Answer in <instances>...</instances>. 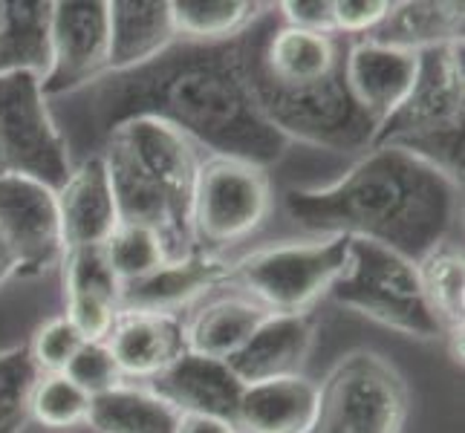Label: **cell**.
Wrapping results in <instances>:
<instances>
[{
    "instance_id": "obj_19",
    "label": "cell",
    "mask_w": 465,
    "mask_h": 433,
    "mask_svg": "<svg viewBox=\"0 0 465 433\" xmlns=\"http://www.w3.org/2000/svg\"><path fill=\"white\" fill-rule=\"evenodd\" d=\"M110 73L156 58L176 41L168 0H114L107 4Z\"/></svg>"
},
{
    "instance_id": "obj_30",
    "label": "cell",
    "mask_w": 465,
    "mask_h": 433,
    "mask_svg": "<svg viewBox=\"0 0 465 433\" xmlns=\"http://www.w3.org/2000/svg\"><path fill=\"white\" fill-rule=\"evenodd\" d=\"M84 339L78 335V330L67 320V315H58L53 320H46L44 327H38L35 339L26 347L32 367L38 370V376L46 373H64L73 356L82 349Z\"/></svg>"
},
{
    "instance_id": "obj_32",
    "label": "cell",
    "mask_w": 465,
    "mask_h": 433,
    "mask_svg": "<svg viewBox=\"0 0 465 433\" xmlns=\"http://www.w3.org/2000/svg\"><path fill=\"white\" fill-rule=\"evenodd\" d=\"M391 12L388 0H332V32L341 38H367Z\"/></svg>"
},
{
    "instance_id": "obj_6",
    "label": "cell",
    "mask_w": 465,
    "mask_h": 433,
    "mask_svg": "<svg viewBox=\"0 0 465 433\" xmlns=\"http://www.w3.org/2000/svg\"><path fill=\"white\" fill-rule=\"evenodd\" d=\"M408 384L396 367L371 349H356L318 384V413L310 433H402Z\"/></svg>"
},
{
    "instance_id": "obj_22",
    "label": "cell",
    "mask_w": 465,
    "mask_h": 433,
    "mask_svg": "<svg viewBox=\"0 0 465 433\" xmlns=\"http://www.w3.org/2000/svg\"><path fill=\"white\" fill-rule=\"evenodd\" d=\"M50 18L53 4L46 0H4L0 18V75L50 70Z\"/></svg>"
},
{
    "instance_id": "obj_23",
    "label": "cell",
    "mask_w": 465,
    "mask_h": 433,
    "mask_svg": "<svg viewBox=\"0 0 465 433\" xmlns=\"http://www.w3.org/2000/svg\"><path fill=\"white\" fill-rule=\"evenodd\" d=\"M180 413L148 388L116 384L90 399L87 428L95 433H173Z\"/></svg>"
},
{
    "instance_id": "obj_34",
    "label": "cell",
    "mask_w": 465,
    "mask_h": 433,
    "mask_svg": "<svg viewBox=\"0 0 465 433\" xmlns=\"http://www.w3.org/2000/svg\"><path fill=\"white\" fill-rule=\"evenodd\" d=\"M173 433H237V428L226 419H212V416H180Z\"/></svg>"
},
{
    "instance_id": "obj_13",
    "label": "cell",
    "mask_w": 465,
    "mask_h": 433,
    "mask_svg": "<svg viewBox=\"0 0 465 433\" xmlns=\"http://www.w3.org/2000/svg\"><path fill=\"white\" fill-rule=\"evenodd\" d=\"M148 390L168 402L180 416H212L234 425V413L243 384L226 361L203 359L185 352L168 370L148 381Z\"/></svg>"
},
{
    "instance_id": "obj_31",
    "label": "cell",
    "mask_w": 465,
    "mask_h": 433,
    "mask_svg": "<svg viewBox=\"0 0 465 433\" xmlns=\"http://www.w3.org/2000/svg\"><path fill=\"white\" fill-rule=\"evenodd\" d=\"M64 376L73 379L90 399L122 384L116 361H114V356H110L104 341H84L82 349H78L73 356V361L67 364Z\"/></svg>"
},
{
    "instance_id": "obj_36",
    "label": "cell",
    "mask_w": 465,
    "mask_h": 433,
    "mask_svg": "<svg viewBox=\"0 0 465 433\" xmlns=\"http://www.w3.org/2000/svg\"><path fill=\"white\" fill-rule=\"evenodd\" d=\"M24 433H95V430H90L87 425H82V428H70V430H44V428H38V425H26V430Z\"/></svg>"
},
{
    "instance_id": "obj_14",
    "label": "cell",
    "mask_w": 465,
    "mask_h": 433,
    "mask_svg": "<svg viewBox=\"0 0 465 433\" xmlns=\"http://www.w3.org/2000/svg\"><path fill=\"white\" fill-rule=\"evenodd\" d=\"M420 70V53L393 50L373 41L350 44L344 61L347 90L367 116L381 124L405 102Z\"/></svg>"
},
{
    "instance_id": "obj_9",
    "label": "cell",
    "mask_w": 465,
    "mask_h": 433,
    "mask_svg": "<svg viewBox=\"0 0 465 433\" xmlns=\"http://www.w3.org/2000/svg\"><path fill=\"white\" fill-rule=\"evenodd\" d=\"M110 73L107 4L61 0L50 18V70L41 78L44 99H64Z\"/></svg>"
},
{
    "instance_id": "obj_11",
    "label": "cell",
    "mask_w": 465,
    "mask_h": 433,
    "mask_svg": "<svg viewBox=\"0 0 465 433\" xmlns=\"http://www.w3.org/2000/svg\"><path fill=\"white\" fill-rule=\"evenodd\" d=\"M110 136H116L136 156V162L165 191L173 212L191 226V200H194V182L200 171L197 144H191L180 131L156 119L124 122Z\"/></svg>"
},
{
    "instance_id": "obj_16",
    "label": "cell",
    "mask_w": 465,
    "mask_h": 433,
    "mask_svg": "<svg viewBox=\"0 0 465 433\" xmlns=\"http://www.w3.org/2000/svg\"><path fill=\"white\" fill-rule=\"evenodd\" d=\"M315 341V320L307 312L269 315L249 341L226 359L240 384L301 376Z\"/></svg>"
},
{
    "instance_id": "obj_25",
    "label": "cell",
    "mask_w": 465,
    "mask_h": 433,
    "mask_svg": "<svg viewBox=\"0 0 465 433\" xmlns=\"http://www.w3.org/2000/svg\"><path fill=\"white\" fill-rule=\"evenodd\" d=\"M261 12L249 0H173L171 18L183 41H226L243 32Z\"/></svg>"
},
{
    "instance_id": "obj_29",
    "label": "cell",
    "mask_w": 465,
    "mask_h": 433,
    "mask_svg": "<svg viewBox=\"0 0 465 433\" xmlns=\"http://www.w3.org/2000/svg\"><path fill=\"white\" fill-rule=\"evenodd\" d=\"M38 381L26 347L0 349V433H24L29 425V393Z\"/></svg>"
},
{
    "instance_id": "obj_26",
    "label": "cell",
    "mask_w": 465,
    "mask_h": 433,
    "mask_svg": "<svg viewBox=\"0 0 465 433\" xmlns=\"http://www.w3.org/2000/svg\"><path fill=\"white\" fill-rule=\"evenodd\" d=\"M90 396L64 373L38 376L29 393V422L44 430H70L87 425Z\"/></svg>"
},
{
    "instance_id": "obj_35",
    "label": "cell",
    "mask_w": 465,
    "mask_h": 433,
    "mask_svg": "<svg viewBox=\"0 0 465 433\" xmlns=\"http://www.w3.org/2000/svg\"><path fill=\"white\" fill-rule=\"evenodd\" d=\"M21 266H18V258L12 254V249L6 246L4 234H0V286H4L12 275H18Z\"/></svg>"
},
{
    "instance_id": "obj_33",
    "label": "cell",
    "mask_w": 465,
    "mask_h": 433,
    "mask_svg": "<svg viewBox=\"0 0 465 433\" xmlns=\"http://www.w3.org/2000/svg\"><path fill=\"white\" fill-rule=\"evenodd\" d=\"M278 12L286 26H298L310 32H332L330 0H286V4H278Z\"/></svg>"
},
{
    "instance_id": "obj_4",
    "label": "cell",
    "mask_w": 465,
    "mask_h": 433,
    "mask_svg": "<svg viewBox=\"0 0 465 433\" xmlns=\"http://www.w3.org/2000/svg\"><path fill=\"white\" fill-rule=\"evenodd\" d=\"M335 303L420 341L442 339L425 298L420 266L384 246L350 240L341 278L332 283Z\"/></svg>"
},
{
    "instance_id": "obj_27",
    "label": "cell",
    "mask_w": 465,
    "mask_h": 433,
    "mask_svg": "<svg viewBox=\"0 0 465 433\" xmlns=\"http://www.w3.org/2000/svg\"><path fill=\"white\" fill-rule=\"evenodd\" d=\"M104 254L119 286H131L168 263L163 240L142 226H119L104 243Z\"/></svg>"
},
{
    "instance_id": "obj_3",
    "label": "cell",
    "mask_w": 465,
    "mask_h": 433,
    "mask_svg": "<svg viewBox=\"0 0 465 433\" xmlns=\"http://www.w3.org/2000/svg\"><path fill=\"white\" fill-rule=\"evenodd\" d=\"M462 41L420 53L405 102L376 127L371 148H402L462 182Z\"/></svg>"
},
{
    "instance_id": "obj_17",
    "label": "cell",
    "mask_w": 465,
    "mask_h": 433,
    "mask_svg": "<svg viewBox=\"0 0 465 433\" xmlns=\"http://www.w3.org/2000/svg\"><path fill=\"white\" fill-rule=\"evenodd\" d=\"M232 266L212 258V254L194 251L183 261H168L153 275L142 278L131 286H122L119 312H163L176 315L194 298L212 292V289L229 283Z\"/></svg>"
},
{
    "instance_id": "obj_28",
    "label": "cell",
    "mask_w": 465,
    "mask_h": 433,
    "mask_svg": "<svg viewBox=\"0 0 465 433\" xmlns=\"http://www.w3.org/2000/svg\"><path fill=\"white\" fill-rule=\"evenodd\" d=\"M64 298L82 300H104L119 307L122 286L107 263L104 246L93 249H73L64 251Z\"/></svg>"
},
{
    "instance_id": "obj_1",
    "label": "cell",
    "mask_w": 465,
    "mask_h": 433,
    "mask_svg": "<svg viewBox=\"0 0 465 433\" xmlns=\"http://www.w3.org/2000/svg\"><path fill=\"white\" fill-rule=\"evenodd\" d=\"M70 162L102 151L119 124L156 119L212 156L269 168L290 148L246 82V29L226 41H183L131 70L104 73L93 84L50 102Z\"/></svg>"
},
{
    "instance_id": "obj_24",
    "label": "cell",
    "mask_w": 465,
    "mask_h": 433,
    "mask_svg": "<svg viewBox=\"0 0 465 433\" xmlns=\"http://www.w3.org/2000/svg\"><path fill=\"white\" fill-rule=\"evenodd\" d=\"M420 266L425 298L430 303L442 339L448 341L451 359L462 364V312H465V266L462 251L448 240L434 249Z\"/></svg>"
},
{
    "instance_id": "obj_2",
    "label": "cell",
    "mask_w": 465,
    "mask_h": 433,
    "mask_svg": "<svg viewBox=\"0 0 465 433\" xmlns=\"http://www.w3.org/2000/svg\"><path fill=\"white\" fill-rule=\"evenodd\" d=\"M283 208L312 234L367 240L420 263L451 240L460 182L411 151L384 144L367 151L341 180L292 188Z\"/></svg>"
},
{
    "instance_id": "obj_7",
    "label": "cell",
    "mask_w": 465,
    "mask_h": 433,
    "mask_svg": "<svg viewBox=\"0 0 465 433\" xmlns=\"http://www.w3.org/2000/svg\"><path fill=\"white\" fill-rule=\"evenodd\" d=\"M272 208L269 173L261 165L229 156L200 159L194 200H191V237L194 249H214L246 240L266 220Z\"/></svg>"
},
{
    "instance_id": "obj_37",
    "label": "cell",
    "mask_w": 465,
    "mask_h": 433,
    "mask_svg": "<svg viewBox=\"0 0 465 433\" xmlns=\"http://www.w3.org/2000/svg\"><path fill=\"white\" fill-rule=\"evenodd\" d=\"M0 18H4V0H0Z\"/></svg>"
},
{
    "instance_id": "obj_12",
    "label": "cell",
    "mask_w": 465,
    "mask_h": 433,
    "mask_svg": "<svg viewBox=\"0 0 465 433\" xmlns=\"http://www.w3.org/2000/svg\"><path fill=\"white\" fill-rule=\"evenodd\" d=\"M64 251L104 246L119 229L114 188L104 168V159L95 153L73 165L67 182L55 191Z\"/></svg>"
},
{
    "instance_id": "obj_8",
    "label": "cell",
    "mask_w": 465,
    "mask_h": 433,
    "mask_svg": "<svg viewBox=\"0 0 465 433\" xmlns=\"http://www.w3.org/2000/svg\"><path fill=\"white\" fill-rule=\"evenodd\" d=\"M73 171L67 142L35 73L0 75V173L29 176L58 191Z\"/></svg>"
},
{
    "instance_id": "obj_20",
    "label": "cell",
    "mask_w": 465,
    "mask_h": 433,
    "mask_svg": "<svg viewBox=\"0 0 465 433\" xmlns=\"http://www.w3.org/2000/svg\"><path fill=\"white\" fill-rule=\"evenodd\" d=\"M269 312L249 295H220L205 300L185 324V347L188 352L203 359L226 361L229 356L249 341Z\"/></svg>"
},
{
    "instance_id": "obj_18",
    "label": "cell",
    "mask_w": 465,
    "mask_h": 433,
    "mask_svg": "<svg viewBox=\"0 0 465 433\" xmlns=\"http://www.w3.org/2000/svg\"><path fill=\"white\" fill-rule=\"evenodd\" d=\"M318 413V384L307 376H283L243 384L237 433H310Z\"/></svg>"
},
{
    "instance_id": "obj_10",
    "label": "cell",
    "mask_w": 465,
    "mask_h": 433,
    "mask_svg": "<svg viewBox=\"0 0 465 433\" xmlns=\"http://www.w3.org/2000/svg\"><path fill=\"white\" fill-rule=\"evenodd\" d=\"M0 234L21 271H41L64 261L55 191L29 176L0 173Z\"/></svg>"
},
{
    "instance_id": "obj_15",
    "label": "cell",
    "mask_w": 465,
    "mask_h": 433,
    "mask_svg": "<svg viewBox=\"0 0 465 433\" xmlns=\"http://www.w3.org/2000/svg\"><path fill=\"white\" fill-rule=\"evenodd\" d=\"M104 344L122 379L145 381L156 379L188 352L180 315L163 312H119Z\"/></svg>"
},
{
    "instance_id": "obj_21",
    "label": "cell",
    "mask_w": 465,
    "mask_h": 433,
    "mask_svg": "<svg viewBox=\"0 0 465 433\" xmlns=\"http://www.w3.org/2000/svg\"><path fill=\"white\" fill-rule=\"evenodd\" d=\"M361 41L408 53H422L428 46L462 41V4H437V0L391 4L384 21Z\"/></svg>"
},
{
    "instance_id": "obj_5",
    "label": "cell",
    "mask_w": 465,
    "mask_h": 433,
    "mask_svg": "<svg viewBox=\"0 0 465 433\" xmlns=\"http://www.w3.org/2000/svg\"><path fill=\"white\" fill-rule=\"evenodd\" d=\"M350 254V237L332 234L312 243H283L246 254L232 266L229 283L258 300L269 315L307 312L321 295H330Z\"/></svg>"
}]
</instances>
